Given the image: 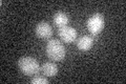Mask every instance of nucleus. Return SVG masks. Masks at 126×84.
I'll use <instances>...</instances> for the list:
<instances>
[{
  "mask_svg": "<svg viewBox=\"0 0 126 84\" xmlns=\"http://www.w3.org/2000/svg\"><path fill=\"white\" fill-rule=\"evenodd\" d=\"M41 71L46 77H55L58 74V66L53 62H45L41 66Z\"/></svg>",
  "mask_w": 126,
  "mask_h": 84,
  "instance_id": "8",
  "label": "nucleus"
},
{
  "mask_svg": "<svg viewBox=\"0 0 126 84\" xmlns=\"http://www.w3.org/2000/svg\"><path fill=\"white\" fill-rule=\"evenodd\" d=\"M35 33L38 36L39 38L41 39H47L50 38L53 35V29L48 23L45 21H41L39 22L36 25V29H35Z\"/></svg>",
  "mask_w": 126,
  "mask_h": 84,
  "instance_id": "5",
  "label": "nucleus"
},
{
  "mask_svg": "<svg viewBox=\"0 0 126 84\" xmlns=\"http://www.w3.org/2000/svg\"><path fill=\"white\" fill-rule=\"evenodd\" d=\"M59 37L61 38V40L65 43H72L75 42L77 39V31L72 26H63L60 27L58 31Z\"/></svg>",
  "mask_w": 126,
  "mask_h": 84,
  "instance_id": "4",
  "label": "nucleus"
},
{
  "mask_svg": "<svg viewBox=\"0 0 126 84\" xmlns=\"http://www.w3.org/2000/svg\"><path fill=\"white\" fill-rule=\"evenodd\" d=\"M94 45V38L92 36L84 35L77 40V47L82 51H87Z\"/></svg>",
  "mask_w": 126,
  "mask_h": 84,
  "instance_id": "6",
  "label": "nucleus"
},
{
  "mask_svg": "<svg viewBox=\"0 0 126 84\" xmlns=\"http://www.w3.org/2000/svg\"><path fill=\"white\" fill-rule=\"evenodd\" d=\"M54 23L55 25H57L59 29L63 26H66L69 23V17L68 15L64 13V12L59 11L54 15Z\"/></svg>",
  "mask_w": 126,
  "mask_h": 84,
  "instance_id": "7",
  "label": "nucleus"
},
{
  "mask_svg": "<svg viewBox=\"0 0 126 84\" xmlns=\"http://www.w3.org/2000/svg\"><path fill=\"white\" fill-rule=\"evenodd\" d=\"M46 54L53 61H62L65 58L66 50L63 43L58 39H50L46 43Z\"/></svg>",
  "mask_w": 126,
  "mask_h": 84,
  "instance_id": "1",
  "label": "nucleus"
},
{
  "mask_svg": "<svg viewBox=\"0 0 126 84\" xmlns=\"http://www.w3.org/2000/svg\"><path fill=\"white\" fill-rule=\"evenodd\" d=\"M32 84H47L48 83V80L45 77H35L31 80Z\"/></svg>",
  "mask_w": 126,
  "mask_h": 84,
  "instance_id": "9",
  "label": "nucleus"
},
{
  "mask_svg": "<svg viewBox=\"0 0 126 84\" xmlns=\"http://www.w3.org/2000/svg\"><path fill=\"white\" fill-rule=\"evenodd\" d=\"M104 26H105L104 16L100 13H94L86 21V27H87L88 32L94 37H96V36H98V34H100L104 30Z\"/></svg>",
  "mask_w": 126,
  "mask_h": 84,
  "instance_id": "3",
  "label": "nucleus"
},
{
  "mask_svg": "<svg viewBox=\"0 0 126 84\" xmlns=\"http://www.w3.org/2000/svg\"><path fill=\"white\" fill-rule=\"evenodd\" d=\"M19 69L22 74L25 76H35L41 70V66L39 65V62L35 58L25 56L19 59L18 61Z\"/></svg>",
  "mask_w": 126,
  "mask_h": 84,
  "instance_id": "2",
  "label": "nucleus"
}]
</instances>
